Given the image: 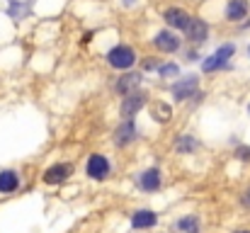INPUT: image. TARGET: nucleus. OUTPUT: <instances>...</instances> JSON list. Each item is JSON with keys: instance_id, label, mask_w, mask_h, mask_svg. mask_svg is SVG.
<instances>
[{"instance_id": "obj_17", "label": "nucleus", "mask_w": 250, "mask_h": 233, "mask_svg": "<svg viewBox=\"0 0 250 233\" xmlns=\"http://www.w3.org/2000/svg\"><path fill=\"white\" fill-rule=\"evenodd\" d=\"M151 117L158 124H167L170 117H172V109H170V105H166V102H156V105H151Z\"/></svg>"}, {"instance_id": "obj_25", "label": "nucleus", "mask_w": 250, "mask_h": 233, "mask_svg": "<svg viewBox=\"0 0 250 233\" xmlns=\"http://www.w3.org/2000/svg\"><path fill=\"white\" fill-rule=\"evenodd\" d=\"M233 233H250V231H233Z\"/></svg>"}, {"instance_id": "obj_24", "label": "nucleus", "mask_w": 250, "mask_h": 233, "mask_svg": "<svg viewBox=\"0 0 250 233\" xmlns=\"http://www.w3.org/2000/svg\"><path fill=\"white\" fill-rule=\"evenodd\" d=\"M134 2H136V0H124V5H126V7H129V5H134Z\"/></svg>"}, {"instance_id": "obj_4", "label": "nucleus", "mask_w": 250, "mask_h": 233, "mask_svg": "<svg viewBox=\"0 0 250 233\" xmlns=\"http://www.w3.org/2000/svg\"><path fill=\"white\" fill-rule=\"evenodd\" d=\"M170 90H172V97H175L177 102H185V100H189V97H194V95L199 92V78L197 76L180 78V80L172 83Z\"/></svg>"}, {"instance_id": "obj_12", "label": "nucleus", "mask_w": 250, "mask_h": 233, "mask_svg": "<svg viewBox=\"0 0 250 233\" xmlns=\"http://www.w3.org/2000/svg\"><path fill=\"white\" fill-rule=\"evenodd\" d=\"M141 83H144V73H126V76H122L119 80H117L114 90L124 97V95H129L131 90H139Z\"/></svg>"}, {"instance_id": "obj_11", "label": "nucleus", "mask_w": 250, "mask_h": 233, "mask_svg": "<svg viewBox=\"0 0 250 233\" xmlns=\"http://www.w3.org/2000/svg\"><path fill=\"white\" fill-rule=\"evenodd\" d=\"M163 185V177H161V170L158 168H148L139 175V187L144 192H158Z\"/></svg>"}, {"instance_id": "obj_20", "label": "nucleus", "mask_w": 250, "mask_h": 233, "mask_svg": "<svg viewBox=\"0 0 250 233\" xmlns=\"http://www.w3.org/2000/svg\"><path fill=\"white\" fill-rule=\"evenodd\" d=\"M7 12H10V17H15V20H22V15L27 12V7H22L17 0H10V10H7Z\"/></svg>"}, {"instance_id": "obj_23", "label": "nucleus", "mask_w": 250, "mask_h": 233, "mask_svg": "<svg viewBox=\"0 0 250 233\" xmlns=\"http://www.w3.org/2000/svg\"><path fill=\"white\" fill-rule=\"evenodd\" d=\"M241 202H243V207H248L250 209V187L243 192V197H241Z\"/></svg>"}, {"instance_id": "obj_5", "label": "nucleus", "mask_w": 250, "mask_h": 233, "mask_svg": "<svg viewBox=\"0 0 250 233\" xmlns=\"http://www.w3.org/2000/svg\"><path fill=\"white\" fill-rule=\"evenodd\" d=\"M85 172L90 180H107L109 172H112V165L107 160V155L102 153H92L87 158V165H85Z\"/></svg>"}, {"instance_id": "obj_13", "label": "nucleus", "mask_w": 250, "mask_h": 233, "mask_svg": "<svg viewBox=\"0 0 250 233\" xmlns=\"http://www.w3.org/2000/svg\"><path fill=\"white\" fill-rule=\"evenodd\" d=\"M158 224V214H153L151 209H139L131 216V226L134 229H153Z\"/></svg>"}, {"instance_id": "obj_8", "label": "nucleus", "mask_w": 250, "mask_h": 233, "mask_svg": "<svg viewBox=\"0 0 250 233\" xmlns=\"http://www.w3.org/2000/svg\"><path fill=\"white\" fill-rule=\"evenodd\" d=\"M163 20H166V24L170 29L185 32L189 27V22H192V15L187 10H182V7H167L166 12H163Z\"/></svg>"}, {"instance_id": "obj_15", "label": "nucleus", "mask_w": 250, "mask_h": 233, "mask_svg": "<svg viewBox=\"0 0 250 233\" xmlns=\"http://www.w3.org/2000/svg\"><path fill=\"white\" fill-rule=\"evenodd\" d=\"M248 10H250L248 0H229V5H226V20L238 22V20H243L248 15Z\"/></svg>"}, {"instance_id": "obj_10", "label": "nucleus", "mask_w": 250, "mask_h": 233, "mask_svg": "<svg viewBox=\"0 0 250 233\" xmlns=\"http://www.w3.org/2000/svg\"><path fill=\"white\" fill-rule=\"evenodd\" d=\"M71 172H73V168L68 163H56V165H51V168L44 170V182L46 185H61V182L68 180Z\"/></svg>"}, {"instance_id": "obj_3", "label": "nucleus", "mask_w": 250, "mask_h": 233, "mask_svg": "<svg viewBox=\"0 0 250 233\" xmlns=\"http://www.w3.org/2000/svg\"><path fill=\"white\" fill-rule=\"evenodd\" d=\"M233 54H236V46H233V44H224V46H219L209 59H204V61H202V71H204V73H214V71L226 68Z\"/></svg>"}, {"instance_id": "obj_21", "label": "nucleus", "mask_w": 250, "mask_h": 233, "mask_svg": "<svg viewBox=\"0 0 250 233\" xmlns=\"http://www.w3.org/2000/svg\"><path fill=\"white\" fill-rule=\"evenodd\" d=\"M158 66H161V61H156L153 56L144 61V68H146V71H158Z\"/></svg>"}, {"instance_id": "obj_1", "label": "nucleus", "mask_w": 250, "mask_h": 233, "mask_svg": "<svg viewBox=\"0 0 250 233\" xmlns=\"http://www.w3.org/2000/svg\"><path fill=\"white\" fill-rule=\"evenodd\" d=\"M107 64L114 68V71H129L134 64H136V51L126 44H117L107 51Z\"/></svg>"}, {"instance_id": "obj_14", "label": "nucleus", "mask_w": 250, "mask_h": 233, "mask_svg": "<svg viewBox=\"0 0 250 233\" xmlns=\"http://www.w3.org/2000/svg\"><path fill=\"white\" fill-rule=\"evenodd\" d=\"M20 187V175L15 170H0V194H12Z\"/></svg>"}, {"instance_id": "obj_22", "label": "nucleus", "mask_w": 250, "mask_h": 233, "mask_svg": "<svg viewBox=\"0 0 250 233\" xmlns=\"http://www.w3.org/2000/svg\"><path fill=\"white\" fill-rule=\"evenodd\" d=\"M236 155L241 158V160H250V146H243V148H238Z\"/></svg>"}, {"instance_id": "obj_16", "label": "nucleus", "mask_w": 250, "mask_h": 233, "mask_svg": "<svg viewBox=\"0 0 250 233\" xmlns=\"http://www.w3.org/2000/svg\"><path fill=\"white\" fill-rule=\"evenodd\" d=\"M175 148H177V153L189 155V153H194V151L199 148V141H197L194 136H189V134H182V136H177Z\"/></svg>"}, {"instance_id": "obj_19", "label": "nucleus", "mask_w": 250, "mask_h": 233, "mask_svg": "<svg viewBox=\"0 0 250 233\" xmlns=\"http://www.w3.org/2000/svg\"><path fill=\"white\" fill-rule=\"evenodd\" d=\"M180 73V66L177 64H161L158 66V76L161 78H172V76H177Z\"/></svg>"}, {"instance_id": "obj_6", "label": "nucleus", "mask_w": 250, "mask_h": 233, "mask_svg": "<svg viewBox=\"0 0 250 233\" xmlns=\"http://www.w3.org/2000/svg\"><path fill=\"white\" fill-rule=\"evenodd\" d=\"M153 46L158 49V51H163V54H175L180 46H182V39L177 37V32L175 29H161L156 37H153Z\"/></svg>"}, {"instance_id": "obj_7", "label": "nucleus", "mask_w": 250, "mask_h": 233, "mask_svg": "<svg viewBox=\"0 0 250 233\" xmlns=\"http://www.w3.org/2000/svg\"><path fill=\"white\" fill-rule=\"evenodd\" d=\"M136 139H139V129H136L134 119H124V122H119V127L114 129V146L126 148V146L134 144Z\"/></svg>"}, {"instance_id": "obj_18", "label": "nucleus", "mask_w": 250, "mask_h": 233, "mask_svg": "<svg viewBox=\"0 0 250 233\" xmlns=\"http://www.w3.org/2000/svg\"><path fill=\"white\" fill-rule=\"evenodd\" d=\"M199 229H202V224H199V216L197 214H187V216H182L177 221V231H182V233H199Z\"/></svg>"}, {"instance_id": "obj_2", "label": "nucleus", "mask_w": 250, "mask_h": 233, "mask_svg": "<svg viewBox=\"0 0 250 233\" xmlns=\"http://www.w3.org/2000/svg\"><path fill=\"white\" fill-rule=\"evenodd\" d=\"M146 102H148V95L139 87V90H131L129 95H124L122 97V105H119V112H122V117L124 119H134L144 107H146Z\"/></svg>"}, {"instance_id": "obj_9", "label": "nucleus", "mask_w": 250, "mask_h": 233, "mask_svg": "<svg viewBox=\"0 0 250 233\" xmlns=\"http://www.w3.org/2000/svg\"><path fill=\"white\" fill-rule=\"evenodd\" d=\"M185 34H187V39H189L192 44H204V42L209 39V24H207L202 17H192V22H189V27L185 29Z\"/></svg>"}]
</instances>
